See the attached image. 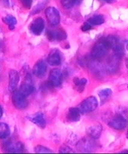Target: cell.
<instances>
[{"mask_svg": "<svg viewBox=\"0 0 128 154\" xmlns=\"http://www.w3.org/2000/svg\"><path fill=\"white\" fill-rule=\"evenodd\" d=\"M34 152L35 153H53L51 149L41 145L36 146L34 148Z\"/></svg>", "mask_w": 128, "mask_h": 154, "instance_id": "cell-25", "label": "cell"}, {"mask_svg": "<svg viewBox=\"0 0 128 154\" xmlns=\"http://www.w3.org/2000/svg\"><path fill=\"white\" fill-rule=\"evenodd\" d=\"M46 60L49 64L51 66H58L61 62V56L60 51L57 49H54L49 54L46 58Z\"/></svg>", "mask_w": 128, "mask_h": 154, "instance_id": "cell-15", "label": "cell"}, {"mask_svg": "<svg viewBox=\"0 0 128 154\" xmlns=\"http://www.w3.org/2000/svg\"><path fill=\"white\" fill-rule=\"evenodd\" d=\"M77 1V0H61L62 6L66 9H69L72 8L75 3H76Z\"/></svg>", "mask_w": 128, "mask_h": 154, "instance_id": "cell-26", "label": "cell"}, {"mask_svg": "<svg viewBox=\"0 0 128 154\" xmlns=\"http://www.w3.org/2000/svg\"><path fill=\"white\" fill-rule=\"evenodd\" d=\"M109 49H112L115 52L116 55L122 56L124 54V47L121 41L116 36L109 35L105 38Z\"/></svg>", "mask_w": 128, "mask_h": 154, "instance_id": "cell-4", "label": "cell"}, {"mask_svg": "<svg viewBox=\"0 0 128 154\" xmlns=\"http://www.w3.org/2000/svg\"><path fill=\"white\" fill-rule=\"evenodd\" d=\"M63 73L60 69L54 68L50 71L48 82L53 88H59L62 86Z\"/></svg>", "mask_w": 128, "mask_h": 154, "instance_id": "cell-5", "label": "cell"}, {"mask_svg": "<svg viewBox=\"0 0 128 154\" xmlns=\"http://www.w3.org/2000/svg\"><path fill=\"white\" fill-rule=\"evenodd\" d=\"M109 46L105 39L102 40L94 45L92 47L91 55L94 59L100 60L104 58L109 52Z\"/></svg>", "mask_w": 128, "mask_h": 154, "instance_id": "cell-2", "label": "cell"}, {"mask_svg": "<svg viewBox=\"0 0 128 154\" xmlns=\"http://www.w3.org/2000/svg\"><path fill=\"white\" fill-rule=\"evenodd\" d=\"M46 35L49 41H64L67 38V35L65 31L63 29H59L56 31L48 30L46 32Z\"/></svg>", "mask_w": 128, "mask_h": 154, "instance_id": "cell-11", "label": "cell"}, {"mask_svg": "<svg viewBox=\"0 0 128 154\" xmlns=\"http://www.w3.org/2000/svg\"><path fill=\"white\" fill-rule=\"evenodd\" d=\"M45 14L49 24L52 26H56L60 23V13L55 8L52 7L48 8L46 10Z\"/></svg>", "mask_w": 128, "mask_h": 154, "instance_id": "cell-8", "label": "cell"}, {"mask_svg": "<svg viewBox=\"0 0 128 154\" xmlns=\"http://www.w3.org/2000/svg\"><path fill=\"white\" fill-rule=\"evenodd\" d=\"M19 80V73L16 70H11L9 75V89L10 92L13 93L16 91Z\"/></svg>", "mask_w": 128, "mask_h": 154, "instance_id": "cell-16", "label": "cell"}, {"mask_svg": "<svg viewBox=\"0 0 128 154\" xmlns=\"http://www.w3.org/2000/svg\"><path fill=\"white\" fill-rule=\"evenodd\" d=\"M98 106V102L95 96H91L85 99L80 103L77 108L81 115L92 112Z\"/></svg>", "mask_w": 128, "mask_h": 154, "instance_id": "cell-1", "label": "cell"}, {"mask_svg": "<svg viewBox=\"0 0 128 154\" xmlns=\"http://www.w3.org/2000/svg\"><path fill=\"white\" fill-rule=\"evenodd\" d=\"M103 128L100 124H96L90 126L88 128L87 134L92 139H98L100 137L103 132Z\"/></svg>", "mask_w": 128, "mask_h": 154, "instance_id": "cell-17", "label": "cell"}, {"mask_svg": "<svg viewBox=\"0 0 128 154\" xmlns=\"http://www.w3.org/2000/svg\"><path fill=\"white\" fill-rule=\"evenodd\" d=\"M91 28H92V26L87 23H85L82 25V26L81 27V30L83 32L88 31L89 30H90Z\"/></svg>", "mask_w": 128, "mask_h": 154, "instance_id": "cell-29", "label": "cell"}, {"mask_svg": "<svg viewBox=\"0 0 128 154\" xmlns=\"http://www.w3.org/2000/svg\"><path fill=\"white\" fill-rule=\"evenodd\" d=\"M3 112V111L2 107L0 106V118H1L2 116Z\"/></svg>", "mask_w": 128, "mask_h": 154, "instance_id": "cell-30", "label": "cell"}, {"mask_svg": "<svg viewBox=\"0 0 128 154\" xmlns=\"http://www.w3.org/2000/svg\"><path fill=\"white\" fill-rule=\"evenodd\" d=\"M3 148L7 153H23L26 148L21 142H7L3 145Z\"/></svg>", "mask_w": 128, "mask_h": 154, "instance_id": "cell-9", "label": "cell"}, {"mask_svg": "<svg viewBox=\"0 0 128 154\" xmlns=\"http://www.w3.org/2000/svg\"><path fill=\"white\" fill-rule=\"evenodd\" d=\"M2 20L3 22L7 25L10 29L13 30L15 29L17 21V19L14 16L12 15H7L5 17L3 18Z\"/></svg>", "mask_w": 128, "mask_h": 154, "instance_id": "cell-21", "label": "cell"}, {"mask_svg": "<svg viewBox=\"0 0 128 154\" xmlns=\"http://www.w3.org/2000/svg\"><path fill=\"white\" fill-rule=\"evenodd\" d=\"M27 118L29 121L42 129H43L46 127V120L44 118L43 113L41 112H38L31 115H29L27 117Z\"/></svg>", "mask_w": 128, "mask_h": 154, "instance_id": "cell-13", "label": "cell"}, {"mask_svg": "<svg viewBox=\"0 0 128 154\" xmlns=\"http://www.w3.org/2000/svg\"><path fill=\"white\" fill-rule=\"evenodd\" d=\"M81 114L79 109L76 108H70L68 109L66 115V119L69 122H77L80 120Z\"/></svg>", "mask_w": 128, "mask_h": 154, "instance_id": "cell-18", "label": "cell"}, {"mask_svg": "<svg viewBox=\"0 0 128 154\" xmlns=\"http://www.w3.org/2000/svg\"><path fill=\"white\" fill-rule=\"evenodd\" d=\"M88 22L91 25H100L105 22V18L103 15L98 14L91 17Z\"/></svg>", "mask_w": 128, "mask_h": 154, "instance_id": "cell-23", "label": "cell"}, {"mask_svg": "<svg viewBox=\"0 0 128 154\" xmlns=\"http://www.w3.org/2000/svg\"><path fill=\"white\" fill-rule=\"evenodd\" d=\"M10 128L7 124L0 123V139L7 138L10 135Z\"/></svg>", "mask_w": 128, "mask_h": 154, "instance_id": "cell-22", "label": "cell"}, {"mask_svg": "<svg viewBox=\"0 0 128 154\" xmlns=\"http://www.w3.org/2000/svg\"><path fill=\"white\" fill-rule=\"evenodd\" d=\"M35 91V88L31 82V78L29 77H27L25 80L22 82L19 91L27 97L33 94Z\"/></svg>", "mask_w": 128, "mask_h": 154, "instance_id": "cell-12", "label": "cell"}, {"mask_svg": "<svg viewBox=\"0 0 128 154\" xmlns=\"http://www.w3.org/2000/svg\"><path fill=\"white\" fill-rule=\"evenodd\" d=\"M23 7L27 9H29L31 8L33 3V0H19Z\"/></svg>", "mask_w": 128, "mask_h": 154, "instance_id": "cell-28", "label": "cell"}, {"mask_svg": "<svg viewBox=\"0 0 128 154\" xmlns=\"http://www.w3.org/2000/svg\"><path fill=\"white\" fill-rule=\"evenodd\" d=\"M119 64L120 63L118 58H111L108 64V67L107 69L109 72H116L118 69Z\"/></svg>", "mask_w": 128, "mask_h": 154, "instance_id": "cell-24", "label": "cell"}, {"mask_svg": "<svg viewBox=\"0 0 128 154\" xmlns=\"http://www.w3.org/2000/svg\"><path fill=\"white\" fill-rule=\"evenodd\" d=\"M105 1H106L107 2H111L112 0H104Z\"/></svg>", "mask_w": 128, "mask_h": 154, "instance_id": "cell-31", "label": "cell"}, {"mask_svg": "<svg viewBox=\"0 0 128 154\" xmlns=\"http://www.w3.org/2000/svg\"><path fill=\"white\" fill-rule=\"evenodd\" d=\"M47 70L48 66L46 62L41 60H38L33 66V73L37 78H42L46 75Z\"/></svg>", "mask_w": 128, "mask_h": 154, "instance_id": "cell-10", "label": "cell"}, {"mask_svg": "<svg viewBox=\"0 0 128 154\" xmlns=\"http://www.w3.org/2000/svg\"><path fill=\"white\" fill-rule=\"evenodd\" d=\"M107 125L114 130L122 131L125 130L127 126V120L122 115L115 114L111 116L107 120Z\"/></svg>", "mask_w": 128, "mask_h": 154, "instance_id": "cell-3", "label": "cell"}, {"mask_svg": "<svg viewBox=\"0 0 128 154\" xmlns=\"http://www.w3.org/2000/svg\"><path fill=\"white\" fill-rule=\"evenodd\" d=\"M113 94V91L110 88L102 89L98 92V96L102 104H104L111 99Z\"/></svg>", "mask_w": 128, "mask_h": 154, "instance_id": "cell-20", "label": "cell"}, {"mask_svg": "<svg viewBox=\"0 0 128 154\" xmlns=\"http://www.w3.org/2000/svg\"><path fill=\"white\" fill-rule=\"evenodd\" d=\"M73 82L75 90L79 93H82L84 91L85 86L87 84L88 80L86 78H79L78 77H75L73 79Z\"/></svg>", "mask_w": 128, "mask_h": 154, "instance_id": "cell-19", "label": "cell"}, {"mask_svg": "<svg viewBox=\"0 0 128 154\" xmlns=\"http://www.w3.org/2000/svg\"><path fill=\"white\" fill-rule=\"evenodd\" d=\"M45 23L43 18L38 17L34 19L30 25V30L35 35H40L43 31Z\"/></svg>", "mask_w": 128, "mask_h": 154, "instance_id": "cell-14", "label": "cell"}, {"mask_svg": "<svg viewBox=\"0 0 128 154\" xmlns=\"http://www.w3.org/2000/svg\"><path fill=\"white\" fill-rule=\"evenodd\" d=\"M12 96V102L13 106L19 110H24L28 106V101L27 97L19 91H13Z\"/></svg>", "mask_w": 128, "mask_h": 154, "instance_id": "cell-6", "label": "cell"}, {"mask_svg": "<svg viewBox=\"0 0 128 154\" xmlns=\"http://www.w3.org/2000/svg\"><path fill=\"white\" fill-rule=\"evenodd\" d=\"M76 147L82 152H91L97 149L98 144L92 140L84 138L78 142Z\"/></svg>", "mask_w": 128, "mask_h": 154, "instance_id": "cell-7", "label": "cell"}, {"mask_svg": "<svg viewBox=\"0 0 128 154\" xmlns=\"http://www.w3.org/2000/svg\"><path fill=\"white\" fill-rule=\"evenodd\" d=\"M59 152H60V153H74V152H74L73 150L68 146L63 145L59 148Z\"/></svg>", "mask_w": 128, "mask_h": 154, "instance_id": "cell-27", "label": "cell"}]
</instances>
